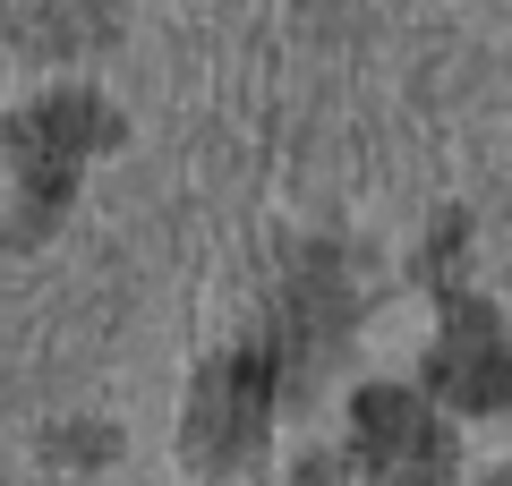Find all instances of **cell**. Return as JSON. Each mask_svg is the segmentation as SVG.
I'll return each instance as SVG.
<instances>
[{
    "instance_id": "cell-1",
    "label": "cell",
    "mask_w": 512,
    "mask_h": 486,
    "mask_svg": "<svg viewBox=\"0 0 512 486\" xmlns=\"http://www.w3.org/2000/svg\"><path fill=\"white\" fill-rule=\"evenodd\" d=\"M265 410H274V359H214L188 393V452L197 461H239V452L265 435Z\"/></svg>"
},
{
    "instance_id": "cell-2",
    "label": "cell",
    "mask_w": 512,
    "mask_h": 486,
    "mask_svg": "<svg viewBox=\"0 0 512 486\" xmlns=\"http://www.w3.org/2000/svg\"><path fill=\"white\" fill-rule=\"evenodd\" d=\"M359 452H367V469H376L384 486H436L444 461H453L444 427L427 418V401H410V393H367L359 401Z\"/></svg>"
},
{
    "instance_id": "cell-3",
    "label": "cell",
    "mask_w": 512,
    "mask_h": 486,
    "mask_svg": "<svg viewBox=\"0 0 512 486\" xmlns=\"http://www.w3.org/2000/svg\"><path fill=\"white\" fill-rule=\"evenodd\" d=\"M436 384L461 401V410L512 401V350H504V333L487 324V307H461L453 316V333H444V350H436Z\"/></svg>"
}]
</instances>
